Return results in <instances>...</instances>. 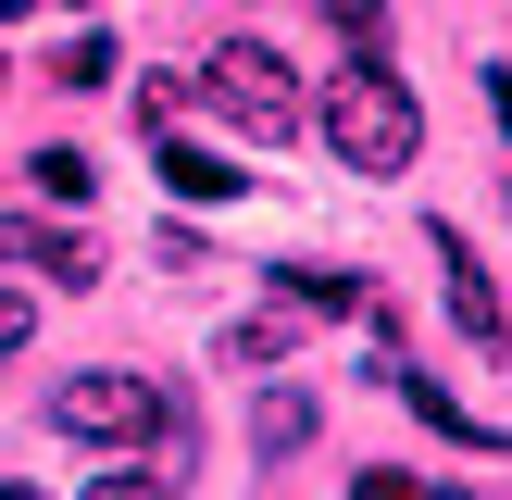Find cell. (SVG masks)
Instances as JSON below:
<instances>
[{
  "mask_svg": "<svg viewBox=\"0 0 512 500\" xmlns=\"http://www.w3.org/2000/svg\"><path fill=\"white\" fill-rule=\"evenodd\" d=\"M0 500H50V488H0Z\"/></svg>",
  "mask_w": 512,
  "mask_h": 500,
  "instance_id": "cell-19",
  "label": "cell"
},
{
  "mask_svg": "<svg viewBox=\"0 0 512 500\" xmlns=\"http://www.w3.org/2000/svg\"><path fill=\"white\" fill-rule=\"evenodd\" d=\"M288 350H300V313L275 300V313H238V325H225L213 363H225V375H288Z\"/></svg>",
  "mask_w": 512,
  "mask_h": 500,
  "instance_id": "cell-6",
  "label": "cell"
},
{
  "mask_svg": "<svg viewBox=\"0 0 512 500\" xmlns=\"http://www.w3.org/2000/svg\"><path fill=\"white\" fill-rule=\"evenodd\" d=\"M13 13H38V0H0V25H13Z\"/></svg>",
  "mask_w": 512,
  "mask_h": 500,
  "instance_id": "cell-18",
  "label": "cell"
},
{
  "mask_svg": "<svg viewBox=\"0 0 512 500\" xmlns=\"http://www.w3.org/2000/svg\"><path fill=\"white\" fill-rule=\"evenodd\" d=\"M250 450H263V463H288V450H313V400H300L288 375H250Z\"/></svg>",
  "mask_w": 512,
  "mask_h": 500,
  "instance_id": "cell-7",
  "label": "cell"
},
{
  "mask_svg": "<svg viewBox=\"0 0 512 500\" xmlns=\"http://www.w3.org/2000/svg\"><path fill=\"white\" fill-rule=\"evenodd\" d=\"M313 13H325V25H338V38H350V50H375V38H388V0H313Z\"/></svg>",
  "mask_w": 512,
  "mask_h": 500,
  "instance_id": "cell-13",
  "label": "cell"
},
{
  "mask_svg": "<svg viewBox=\"0 0 512 500\" xmlns=\"http://www.w3.org/2000/svg\"><path fill=\"white\" fill-rule=\"evenodd\" d=\"M63 75H75V88H113V75H125V38H113V25H75V38H63Z\"/></svg>",
  "mask_w": 512,
  "mask_h": 500,
  "instance_id": "cell-12",
  "label": "cell"
},
{
  "mask_svg": "<svg viewBox=\"0 0 512 500\" xmlns=\"http://www.w3.org/2000/svg\"><path fill=\"white\" fill-rule=\"evenodd\" d=\"M150 138H163V125H150ZM150 163H163V188H188V200H238V188H250V163H225V150H188V138H163Z\"/></svg>",
  "mask_w": 512,
  "mask_h": 500,
  "instance_id": "cell-8",
  "label": "cell"
},
{
  "mask_svg": "<svg viewBox=\"0 0 512 500\" xmlns=\"http://www.w3.org/2000/svg\"><path fill=\"white\" fill-rule=\"evenodd\" d=\"M350 500H413V475H400V463H363V488H350Z\"/></svg>",
  "mask_w": 512,
  "mask_h": 500,
  "instance_id": "cell-16",
  "label": "cell"
},
{
  "mask_svg": "<svg viewBox=\"0 0 512 500\" xmlns=\"http://www.w3.org/2000/svg\"><path fill=\"white\" fill-rule=\"evenodd\" d=\"M488 100H500V125H512V75H488Z\"/></svg>",
  "mask_w": 512,
  "mask_h": 500,
  "instance_id": "cell-17",
  "label": "cell"
},
{
  "mask_svg": "<svg viewBox=\"0 0 512 500\" xmlns=\"http://www.w3.org/2000/svg\"><path fill=\"white\" fill-rule=\"evenodd\" d=\"M50 425L88 438V450H138L150 425H163V388H150V375H63V388H50Z\"/></svg>",
  "mask_w": 512,
  "mask_h": 500,
  "instance_id": "cell-3",
  "label": "cell"
},
{
  "mask_svg": "<svg viewBox=\"0 0 512 500\" xmlns=\"http://www.w3.org/2000/svg\"><path fill=\"white\" fill-rule=\"evenodd\" d=\"M425 250H438V300H450V325H463V350H512V313H500V288H488V263L463 250V225H425Z\"/></svg>",
  "mask_w": 512,
  "mask_h": 500,
  "instance_id": "cell-4",
  "label": "cell"
},
{
  "mask_svg": "<svg viewBox=\"0 0 512 500\" xmlns=\"http://www.w3.org/2000/svg\"><path fill=\"white\" fill-rule=\"evenodd\" d=\"M275 300H288V313H363L375 325V288L363 275H325V263H275Z\"/></svg>",
  "mask_w": 512,
  "mask_h": 500,
  "instance_id": "cell-9",
  "label": "cell"
},
{
  "mask_svg": "<svg viewBox=\"0 0 512 500\" xmlns=\"http://www.w3.org/2000/svg\"><path fill=\"white\" fill-rule=\"evenodd\" d=\"M25 338H38V300H25V288H0V363H13Z\"/></svg>",
  "mask_w": 512,
  "mask_h": 500,
  "instance_id": "cell-15",
  "label": "cell"
},
{
  "mask_svg": "<svg viewBox=\"0 0 512 500\" xmlns=\"http://www.w3.org/2000/svg\"><path fill=\"white\" fill-rule=\"evenodd\" d=\"M88 500H175V475H163V463H125V475H100Z\"/></svg>",
  "mask_w": 512,
  "mask_h": 500,
  "instance_id": "cell-14",
  "label": "cell"
},
{
  "mask_svg": "<svg viewBox=\"0 0 512 500\" xmlns=\"http://www.w3.org/2000/svg\"><path fill=\"white\" fill-rule=\"evenodd\" d=\"M200 88H213V113L238 125V138H300V125H313V88H300L288 63H275L263 38H213V63H200Z\"/></svg>",
  "mask_w": 512,
  "mask_h": 500,
  "instance_id": "cell-2",
  "label": "cell"
},
{
  "mask_svg": "<svg viewBox=\"0 0 512 500\" xmlns=\"http://www.w3.org/2000/svg\"><path fill=\"white\" fill-rule=\"evenodd\" d=\"M438 500H475V488H438Z\"/></svg>",
  "mask_w": 512,
  "mask_h": 500,
  "instance_id": "cell-20",
  "label": "cell"
},
{
  "mask_svg": "<svg viewBox=\"0 0 512 500\" xmlns=\"http://www.w3.org/2000/svg\"><path fill=\"white\" fill-rule=\"evenodd\" d=\"M0 250H13L25 275H50V288H88V275H100V250L75 238V225H50V213H13V225H0Z\"/></svg>",
  "mask_w": 512,
  "mask_h": 500,
  "instance_id": "cell-5",
  "label": "cell"
},
{
  "mask_svg": "<svg viewBox=\"0 0 512 500\" xmlns=\"http://www.w3.org/2000/svg\"><path fill=\"white\" fill-rule=\"evenodd\" d=\"M388 388H400V400H413V413H425V425H438V438H463V450H512V438H500V425H475V413H463V400H450V388H438V375H400V363H388Z\"/></svg>",
  "mask_w": 512,
  "mask_h": 500,
  "instance_id": "cell-10",
  "label": "cell"
},
{
  "mask_svg": "<svg viewBox=\"0 0 512 500\" xmlns=\"http://www.w3.org/2000/svg\"><path fill=\"white\" fill-rule=\"evenodd\" d=\"M313 125H325V150H338L350 175H413V150H425V100L400 88V63H375V50H350L338 75L313 88Z\"/></svg>",
  "mask_w": 512,
  "mask_h": 500,
  "instance_id": "cell-1",
  "label": "cell"
},
{
  "mask_svg": "<svg viewBox=\"0 0 512 500\" xmlns=\"http://www.w3.org/2000/svg\"><path fill=\"white\" fill-rule=\"evenodd\" d=\"M25 175H38V200H63V213L100 188V163H88V150H63V138H50V150H25Z\"/></svg>",
  "mask_w": 512,
  "mask_h": 500,
  "instance_id": "cell-11",
  "label": "cell"
}]
</instances>
